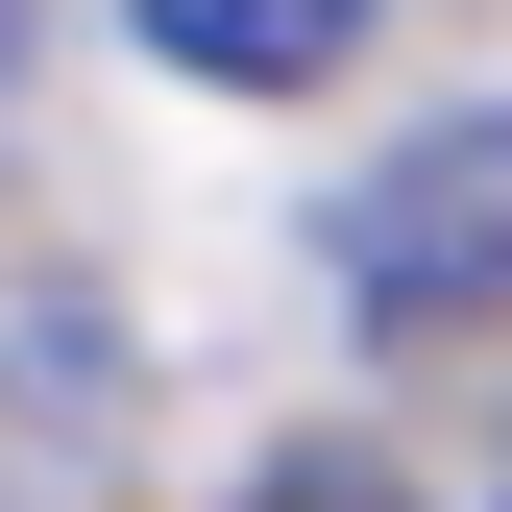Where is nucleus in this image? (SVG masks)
<instances>
[{"mask_svg": "<svg viewBox=\"0 0 512 512\" xmlns=\"http://www.w3.org/2000/svg\"><path fill=\"white\" fill-rule=\"evenodd\" d=\"M317 269H342V317H366V342H464V317H512V98L415 122L391 171H342Z\"/></svg>", "mask_w": 512, "mask_h": 512, "instance_id": "obj_1", "label": "nucleus"}, {"mask_svg": "<svg viewBox=\"0 0 512 512\" xmlns=\"http://www.w3.org/2000/svg\"><path fill=\"white\" fill-rule=\"evenodd\" d=\"M122 25H147V49H171L196 98H317V74H342L366 25H391V0H122Z\"/></svg>", "mask_w": 512, "mask_h": 512, "instance_id": "obj_2", "label": "nucleus"}, {"mask_svg": "<svg viewBox=\"0 0 512 512\" xmlns=\"http://www.w3.org/2000/svg\"><path fill=\"white\" fill-rule=\"evenodd\" d=\"M244 512H439L391 439H269V464H244Z\"/></svg>", "mask_w": 512, "mask_h": 512, "instance_id": "obj_3", "label": "nucleus"}, {"mask_svg": "<svg viewBox=\"0 0 512 512\" xmlns=\"http://www.w3.org/2000/svg\"><path fill=\"white\" fill-rule=\"evenodd\" d=\"M488 512H512V464H488Z\"/></svg>", "mask_w": 512, "mask_h": 512, "instance_id": "obj_4", "label": "nucleus"}]
</instances>
